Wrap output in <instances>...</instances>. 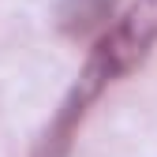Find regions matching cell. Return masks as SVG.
Listing matches in <instances>:
<instances>
[{
	"instance_id": "1",
	"label": "cell",
	"mask_w": 157,
	"mask_h": 157,
	"mask_svg": "<svg viewBox=\"0 0 157 157\" xmlns=\"http://www.w3.org/2000/svg\"><path fill=\"white\" fill-rule=\"evenodd\" d=\"M157 45V0H135L109 30H101L90 60L75 82V97L94 105L105 86L120 82L124 75L146 64V56Z\"/></svg>"
},
{
	"instance_id": "2",
	"label": "cell",
	"mask_w": 157,
	"mask_h": 157,
	"mask_svg": "<svg viewBox=\"0 0 157 157\" xmlns=\"http://www.w3.org/2000/svg\"><path fill=\"white\" fill-rule=\"evenodd\" d=\"M86 109H90L86 101H78L75 94H67V101L60 105L56 120L49 124V131L41 135V142L34 146V153H30V157H67V153H71V139H75L78 124H82Z\"/></svg>"
},
{
	"instance_id": "3",
	"label": "cell",
	"mask_w": 157,
	"mask_h": 157,
	"mask_svg": "<svg viewBox=\"0 0 157 157\" xmlns=\"http://www.w3.org/2000/svg\"><path fill=\"white\" fill-rule=\"evenodd\" d=\"M120 0H64L60 11H56V23L67 37H86L97 34L116 11Z\"/></svg>"
}]
</instances>
